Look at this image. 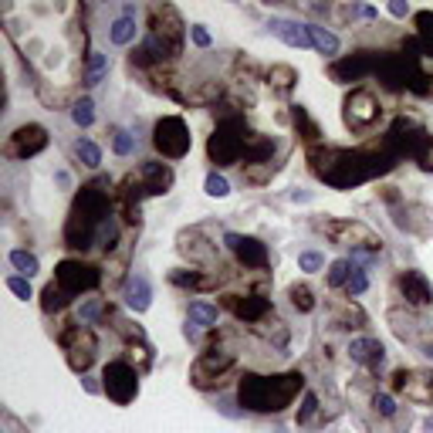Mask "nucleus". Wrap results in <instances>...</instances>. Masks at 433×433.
Here are the masks:
<instances>
[{
  "label": "nucleus",
  "mask_w": 433,
  "mask_h": 433,
  "mask_svg": "<svg viewBox=\"0 0 433 433\" xmlns=\"http://www.w3.org/2000/svg\"><path fill=\"white\" fill-rule=\"evenodd\" d=\"M301 389H305L301 372H284V376H254V372H247L241 379L237 396H241V403L247 410H254V413H277V410H284Z\"/></svg>",
  "instance_id": "nucleus-2"
},
{
  "label": "nucleus",
  "mask_w": 433,
  "mask_h": 433,
  "mask_svg": "<svg viewBox=\"0 0 433 433\" xmlns=\"http://www.w3.org/2000/svg\"><path fill=\"white\" fill-rule=\"evenodd\" d=\"M365 284H369V281H365V275L363 271H359V268H356V271H352V277H349V295H363L365 291Z\"/></svg>",
  "instance_id": "nucleus-41"
},
{
  "label": "nucleus",
  "mask_w": 433,
  "mask_h": 433,
  "mask_svg": "<svg viewBox=\"0 0 433 433\" xmlns=\"http://www.w3.org/2000/svg\"><path fill=\"white\" fill-rule=\"evenodd\" d=\"M61 346L68 349V363L75 372H85L88 365H92V359H95V335L88 329H82V325L65 332L61 335Z\"/></svg>",
  "instance_id": "nucleus-11"
},
{
  "label": "nucleus",
  "mask_w": 433,
  "mask_h": 433,
  "mask_svg": "<svg viewBox=\"0 0 433 433\" xmlns=\"http://www.w3.org/2000/svg\"><path fill=\"white\" fill-rule=\"evenodd\" d=\"M322 264H325V258H322V254H315V251H305V254L298 258V268H301V271H318Z\"/></svg>",
  "instance_id": "nucleus-38"
},
{
  "label": "nucleus",
  "mask_w": 433,
  "mask_h": 433,
  "mask_svg": "<svg viewBox=\"0 0 433 433\" xmlns=\"http://www.w3.org/2000/svg\"><path fill=\"white\" fill-rule=\"evenodd\" d=\"M105 71H108V58H105V54H99V51H92V58H88V75H85V82H88V85H99Z\"/></svg>",
  "instance_id": "nucleus-28"
},
{
  "label": "nucleus",
  "mask_w": 433,
  "mask_h": 433,
  "mask_svg": "<svg viewBox=\"0 0 433 433\" xmlns=\"http://www.w3.org/2000/svg\"><path fill=\"white\" fill-rule=\"evenodd\" d=\"M149 298H153V291H149V281H146V277H132V281L125 284V305H129L132 312H146V308H149Z\"/></svg>",
  "instance_id": "nucleus-21"
},
{
  "label": "nucleus",
  "mask_w": 433,
  "mask_h": 433,
  "mask_svg": "<svg viewBox=\"0 0 433 433\" xmlns=\"http://www.w3.org/2000/svg\"><path fill=\"white\" fill-rule=\"evenodd\" d=\"M108 37H112V44H129V41L136 37V11H132V7H125V14L112 24Z\"/></svg>",
  "instance_id": "nucleus-22"
},
{
  "label": "nucleus",
  "mask_w": 433,
  "mask_h": 433,
  "mask_svg": "<svg viewBox=\"0 0 433 433\" xmlns=\"http://www.w3.org/2000/svg\"><path fill=\"white\" fill-rule=\"evenodd\" d=\"M349 352H352L356 363H365V365H382V359H386V349L376 339H356L349 346Z\"/></svg>",
  "instance_id": "nucleus-20"
},
{
  "label": "nucleus",
  "mask_w": 433,
  "mask_h": 433,
  "mask_svg": "<svg viewBox=\"0 0 433 433\" xmlns=\"http://www.w3.org/2000/svg\"><path fill=\"white\" fill-rule=\"evenodd\" d=\"M44 146H48V132H44L41 125H20L18 132L11 136V142H7L4 153L14 159H27V156H37Z\"/></svg>",
  "instance_id": "nucleus-12"
},
{
  "label": "nucleus",
  "mask_w": 433,
  "mask_h": 433,
  "mask_svg": "<svg viewBox=\"0 0 433 433\" xmlns=\"http://www.w3.org/2000/svg\"><path fill=\"white\" fill-rule=\"evenodd\" d=\"M207 193L210 196H227V193H230V183H227L220 173H210L207 176Z\"/></svg>",
  "instance_id": "nucleus-36"
},
{
  "label": "nucleus",
  "mask_w": 433,
  "mask_h": 433,
  "mask_svg": "<svg viewBox=\"0 0 433 433\" xmlns=\"http://www.w3.org/2000/svg\"><path fill=\"white\" fill-rule=\"evenodd\" d=\"M108 220V193L95 183V187H82V193L75 196L71 217L65 224V241L68 247H88L95 241L99 227Z\"/></svg>",
  "instance_id": "nucleus-3"
},
{
  "label": "nucleus",
  "mask_w": 433,
  "mask_h": 433,
  "mask_svg": "<svg viewBox=\"0 0 433 433\" xmlns=\"http://www.w3.org/2000/svg\"><path fill=\"white\" fill-rule=\"evenodd\" d=\"M71 298L65 295V291H61V288H58V284H48V288H44V301H41V305H44V312H61V308H65V305H68Z\"/></svg>",
  "instance_id": "nucleus-26"
},
{
  "label": "nucleus",
  "mask_w": 433,
  "mask_h": 433,
  "mask_svg": "<svg viewBox=\"0 0 433 433\" xmlns=\"http://www.w3.org/2000/svg\"><path fill=\"white\" fill-rule=\"evenodd\" d=\"M295 122L301 125V129H305V132H308V139H318V129H315L312 119L305 115V108H295Z\"/></svg>",
  "instance_id": "nucleus-42"
},
{
  "label": "nucleus",
  "mask_w": 433,
  "mask_h": 433,
  "mask_svg": "<svg viewBox=\"0 0 433 433\" xmlns=\"http://www.w3.org/2000/svg\"><path fill=\"white\" fill-rule=\"evenodd\" d=\"M399 291H403V298L413 305V308H427L433 301V288H430V281L420 275V271H403L399 275Z\"/></svg>",
  "instance_id": "nucleus-15"
},
{
  "label": "nucleus",
  "mask_w": 433,
  "mask_h": 433,
  "mask_svg": "<svg viewBox=\"0 0 433 433\" xmlns=\"http://www.w3.org/2000/svg\"><path fill=\"white\" fill-rule=\"evenodd\" d=\"M99 281H102L99 268H92V264H85V261H61L58 271H54V284H58L68 298L99 288Z\"/></svg>",
  "instance_id": "nucleus-7"
},
{
  "label": "nucleus",
  "mask_w": 433,
  "mask_h": 433,
  "mask_svg": "<svg viewBox=\"0 0 433 433\" xmlns=\"http://www.w3.org/2000/svg\"><path fill=\"white\" fill-rule=\"evenodd\" d=\"M112 146H115L119 156H129V153H132V139H129L125 129H115V132H112Z\"/></svg>",
  "instance_id": "nucleus-37"
},
{
  "label": "nucleus",
  "mask_w": 433,
  "mask_h": 433,
  "mask_svg": "<svg viewBox=\"0 0 433 433\" xmlns=\"http://www.w3.org/2000/svg\"><path fill=\"white\" fill-rule=\"evenodd\" d=\"M372 406H376L382 416H393V413H396V403H393L389 396H376V399H372Z\"/></svg>",
  "instance_id": "nucleus-43"
},
{
  "label": "nucleus",
  "mask_w": 433,
  "mask_h": 433,
  "mask_svg": "<svg viewBox=\"0 0 433 433\" xmlns=\"http://www.w3.org/2000/svg\"><path fill=\"white\" fill-rule=\"evenodd\" d=\"M153 146L156 153H163L166 159H180L190 153V129L180 115H166L156 122V132H153Z\"/></svg>",
  "instance_id": "nucleus-6"
},
{
  "label": "nucleus",
  "mask_w": 433,
  "mask_h": 433,
  "mask_svg": "<svg viewBox=\"0 0 433 433\" xmlns=\"http://www.w3.org/2000/svg\"><path fill=\"white\" fill-rule=\"evenodd\" d=\"M315 173L322 176L329 187L349 190L356 183H365L372 176L386 173L393 166V156L382 153H346V149H325V153H312Z\"/></svg>",
  "instance_id": "nucleus-1"
},
{
  "label": "nucleus",
  "mask_w": 433,
  "mask_h": 433,
  "mask_svg": "<svg viewBox=\"0 0 433 433\" xmlns=\"http://www.w3.org/2000/svg\"><path fill=\"white\" fill-rule=\"evenodd\" d=\"M433 139L416 125V122H410V119H396L393 122V129H389V136H386V153L393 159H399V156H413V159H420L423 156V149L430 146Z\"/></svg>",
  "instance_id": "nucleus-5"
},
{
  "label": "nucleus",
  "mask_w": 433,
  "mask_h": 433,
  "mask_svg": "<svg viewBox=\"0 0 433 433\" xmlns=\"http://www.w3.org/2000/svg\"><path fill=\"white\" fill-rule=\"evenodd\" d=\"M230 369H234V356H230V352H217V349H210V352H203V356L193 363V382H196L200 389L220 386Z\"/></svg>",
  "instance_id": "nucleus-10"
},
{
  "label": "nucleus",
  "mask_w": 433,
  "mask_h": 433,
  "mask_svg": "<svg viewBox=\"0 0 433 433\" xmlns=\"http://www.w3.org/2000/svg\"><path fill=\"white\" fill-rule=\"evenodd\" d=\"M389 11H393V14H399V18H403V14H406V11H410V7H406V4H393V7H389Z\"/></svg>",
  "instance_id": "nucleus-46"
},
{
  "label": "nucleus",
  "mask_w": 433,
  "mask_h": 433,
  "mask_svg": "<svg viewBox=\"0 0 433 433\" xmlns=\"http://www.w3.org/2000/svg\"><path fill=\"white\" fill-rule=\"evenodd\" d=\"M210 159L213 163H220V166H227V163H237V159L247 153V129H244L241 119H224L220 125H217V132L210 136Z\"/></svg>",
  "instance_id": "nucleus-4"
},
{
  "label": "nucleus",
  "mask_w": 433,
  "mask_h": 433,
  "mask_svg": "<svg viewBox=\"0 0 433 433\" xmlns=\"http://www.w3.org/2000/svg\"><path fill=\"white\" fill-rule=\"evenodd\" d=\"M322 230H325L335 244H346V247H365V251H379L382 247L379 234H372V230L365 224H359V220H325Z\"/></svg>",
  "instance_id": "nucleus-9"
},
{
  "label": "nucleus",
  "mask_w": 433,
  "mask_h": 433,
  "mask_svg": "<svg viewBox=\"0 0 433 433\" xmlns=\"http://www.w3.org/2000/svg\"><path fill=\"white\" fill-rule=\"evenodd\" d=\"M379 119V102L369 95V92H352L346 102V122L352 129H365V125H372V122Z\"/></svg>",
  "instance_id": "nucleus-13"
},
{
  "label": "nucleus",
  "mask_w": 433,
  "mask_h": 433,
  "mask_svg": "<svg viewBox=\"0 0 433 433\" xmlns=\"http://www.w3.org/2000/svg\"><path fill=\"white\" fill-rule=\"evenodd\" d=\"M11 264H14L24 277L37 275V258L34 254H27V251H11Z\"/></svg>",
  "instance_id": "nucleus-31"
},
{
  "label": "nucleus",
  "mask_w": 433,
  "mask_h": 433,
  "mask_svg": "<svg viewBox=\"0 0 433 433\" xmlns=\"http://www.w3.org/2000/svg\"><path fill=\"white\" fill-rule=\"evenodd\" d=\"M288 295H291V305H295L298 312H312L315 308V298H312V291H308L305 284H295Z\"/></svg>",
  "instance_id": "nucleus-34"
},
{
  "label": "nucleus",
  "mask_w": 433,
  "mask_h": 433,
  "mask_svg": "<svg viewBox=\"0 0 433 433\" xmlns=\"http://www.w3.org/2000/svg\"><path fill=\"white\" fill-rule=\"evenodd\" d=\"M71 119L78 122V125H92V122H95V105H92V99H78L75 108H71Z\"/></svg>",
  "instance_id": "nucleus-33"
},
{
  "label": "nucleus",
  "mask_w": 433,
  "mask_h": 433,
  "mask_svg": "<svg viewBox=\"0 0 433 433\" xmlns=\"http://www.w3.org/2000/svg\"><path fill=\"white\" fill-rule=\"evenodd\" d=\"M271 34H277L284 44L291 48H312V37H308V24H291V20H271L268 24Z\"/></svg>",
  "instance_id": "nucleus-19"
},
{
  "label": "nucleus",
  "mask_w": 433,
  "mask_h": 433,
  "mask_svg": "<svg viewBox=\"0 0 433 433\" xmlns=\"http://www.w3.org/2000/svg\"><path fill=\"white\" fill-rule=\"evenodd\" d=\"M75 149H78L82 163H85V166H92V170H95V166L102 163V149H99V146H95L92 139H78V146H75Z\"/></svg>",
  "instance_id": "nucleus-30"
},
{
  "label": "nucleus",
  "mask_w": 433,
  "mask_h": 433,
  "mask_svg": "<svg viewBox=\"0 0 433 433\" xmlns=\"http://www.w3.org/2000/svg\"><path fill=\"white\" fill-rule=\"evenodd\" d=\"M308 37H312V48H315V51H322V54H339V37L332 34V31L308 24Z\"/></svg>",
  "instance_id": "nucleus-23"
},
{
  "label": "nucleus",
  "mask_w": 433,
  "mask_h": 433,
  "mask_svg": "<svg viewBox=\"0 0 433 433\" xmlns=\"http://www.w3.org/2000/svg\"><path fill=\"white\" fill-rule=\"evenodd\" d=\"M416 27H420V44H423V51L433 54V14L430 11L416 14Z\"/></svg>",
  "instance_id": "nucleus-27"
},
{
  "label": "nucleus",
  "mask_w": 433,
  "mask_h": 433,
  "mask_svg": "<svg viewBox=\"0 0 433 433\" xmlns=\"http://www.w3.org/2000/svg\"><path fill=\"white\" fill-rule=\"evenodd\" d=\"M352 261H335L329 268V284L332 288H342V284H349V277H352Z\"/></svg>",
  "instance_id": "nucleus-29"
},
{
  "label": "nucleus",
  "mask_w": 433,
  "mask_h": 433,
  "mask_svg": "<svg viewBox=\"0 0 433 433\" xmlns=\"http://www.w3.org/2000/svg\"><path fill=\"white\" fill-rule=\"evenodd\" d=\"M190 322L200 325V329H210L217 325V305H207V301H193L190 305Z\"/></svg>",
  "instance_id": "nucleus-24"
},
{
  "label": "nucleus",
  "mask_w": 433,
  "mask_h": 433,
  "mask_svg": "<svg viewBox=\"0 0 433 433\" xmlns=\"http://www.w3.org/2000/svg\"><path fill=\"white\" fill-rule=\"evenodd\" d=\"M170 277L180 288H213V277H203L200 271H173Z\"/></svg>",
  "instance_id": "nucleus-25"
},
{
  "label": "nucleus",
  "mask_w": 433,
  "mask_h": 433,
  "mask_svg": "<svg viewBox=\"0 0 433 433\" xmlns=\"http://www.w3.org/2000/svg\"><path fill=\"white\" fill-rule=\"evenodd\" d=\"M115 241H119V224H115V220L108 217V220H105V224L99 227V234H95V244L108 251V247H115Z\"/></svg>",
  "instance_id": "nucleus-32"
},
{
  "label": "nucleus",
  "mask_w": 433,
  "mask_h": 433,
  "mask_svg": "<svg viewBox=\"0 0 433 433\" xmlns=\"http://www.w3.org/2000/svg\"><path fill=\"white\" fill-rule=\"evenodd\" d=\"M224 305L237 315V318H244V322H261L264 315L271 312L268 298H258V295H244V298L241 295H227Z\"/></svg>",
  "instance_id": "nucleus-18"
},
{
  "label": "nucleus",
  "mask_w": 433,
  "mask_h": 433,
  "mask_svg": "<svg viewBox=\"0 0 433 433\" xmlns=\"http://www.w3.org/2000/svg\"><path fill=\"white\" fill-rule=\"evenodd\" d=\"M173 187V170L170 166H163V163H146L142 170H139V190L149 193V196H156V193H166Z\"/></svg>",
  "instance_id": "nucleus-17"
},
{
  "label": "nucleus",
  "mask_w": 433,
  "mask_h": 433,
  "mask_svg": "<svg viewBox=\"0 0 433 433\" xmlns=\"http://www.w3.org/2000/svg\"><path fill=\"white\" fill-rule=\"evenodd\" d=\"M190 34H193V41H196L200 48H207V44H210V34L203 31V27H190Z\"/></svg>",
  "instance_id": "nucleus-44"
},
{
  "label": "nucleus",
  "mask_w": 433,
  "mask_h": 433,
  "mask_svg": "<svg viewBox=\"0 0 433 433\" xmlns=\"http://www.w3.org/2000/svg\"><path fill=\"white\" fill-rule=\"evenodd\" d=\"M379 61L376 54H352V58H342V61H335L332 65V78L335 82H359L365 75H372V71H379Z\"/></svg>",
  "instance_id": "nucleus-14"
},
{
  "label": "nucleus",
  "mask_w": 433,
  "mask_h": 433,
  "mask_svg": "<svg viewBox=\"0 0 433 433\" xmlns=\"http://www.w3.org/2000/svg\"><path fill=\"white\" fill-rule=\"evenodd\" d=\"M7 288L18 298H24V301L31 298V281H27V277H7Z\"/></svg>",
  "instance_id": "nucleus-39"
},
{
  "label": "nucleus",
  "mask_w": 433,
  "mask_h": 433,
  "mask_svg": "<svg viewBox=\"0 0 433 433\" xmlns=\"http://www.w3.org/2000/svg\"><path fill=\"white\" fill-rule=\"evenodd\" d=\"M227 244L234 247V254L244 268H264L268 264V247L254 237H241V234H227Z\"/></svg>",
  "instance_id": "nucleus-16"
},
{
  "label": "nucleus",
  "mask_w": 433,
  "mask_h": 433,
  "mask_svg": "<svg viewBox=\"0 0 433 433\" xmlns=\"http://www.w3.org/2000/svg\"><path fill=\"white\" fill-rule=\"evenodd\" d=\"M102 389L108 393V399H115L119 406L132 403L139 393V376L129 363H108L102 372Z\"/></svg>",
  "instance_id": "nucleus-8"
},
{
  "label": "nucleus",
  "mask_w": 433,
  "mask_h": 433,
  "mask_svg": "<svg viewBox=\"0 0 433 433\" xmlns=\"http://www.w3.org/2000/svg\"><path fill=\"white\" fill-rule=\"evenodd\" d=\"M271 82H275L281 92H288V88H291V82H295V71L284 68V65H277V68H271Z\"/></svg>",
  "instance_id": "nucleus-35"
},
{
  "label": "nucleus",
  "mask_w": 433,
  "mask_h": 433,
  "mask_svg": "<svg viewBox=\"0 0 433 433\" xmlns=\"http://www.w3.org/2000/svg\"><path fill=\"white\" fill-rule=\"evenodd\" d=\"M82 315H85V318H95V315H99V305H85V308H82Z\"/></svg>",
  "instance_id": "nucleus-45"
},
{
  "label": "nucleus",
  "mask_w": 433,
  "mask_h": 433,
  "mask_svg": "<svg viewBox=\"0 0 433 433\" xmlns=\"http://www.w3.org/2000/svg\"><path fill=\"white\" fill-rule=\"evenodd\" d=\"M315 410H318V399H315V393H305V406H301V413H298V423H308L315 416Z\"/></svg>",
  "instance_id": "nucleus-40"
}]
</instances>
